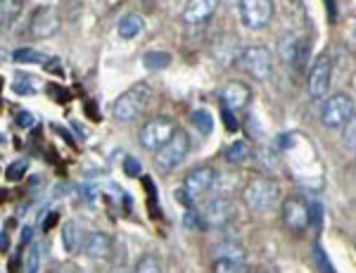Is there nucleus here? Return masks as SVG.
Returning <instances> with one entry per match:
<instances>
[{"mask_svg":"<svg viewBox=\"0 0 356 273\" xmlns=\"http://www.w3.org/2000/svg\"><path fill=\"white\" fill-rule=\"evenodd\" d=\"M152 100V86L145 81L136 83L129 90H124L112 105V117L117 122H134L136 117H140L145 112V107Z\"/></svg>","mask_w":356,"mask_h":273,"instance_id":"nucleus-1","label":"nucleus"},{"mask_svg":"<svg viewBox=\"0 0 356 273\" xmlns=\"http://www.w3.org/2000/svg\"><path fill=\"white\" fill-rule=\"evenodd\" d=\"M243 200L252 212H268L280 200V185L273 179H252L243 190Z\"/></svg>","mask_w":356,"mask_h":273,"instance_id":"nucleus-2","label":"nucleus"},{"mask_svg":"<svg viewBox=\"0 0 356 273\" xmlns=\"http://www.w3.org/2000/svg\"><path fill=\"white\" fill-rule=\"evenodd\" d=\"M188 150H191V138L186 131L176 129V133L154 152V164L164 172H171V169L181 167L183 159L188 157Z\"/></svg>","mask_w":356,"mask_h":273,"instance_id":"nucleus-3","label":"nucleus"},{"mask_svg":"<svg viewBox=\"0 0 356 273\" xmlns=\"http://www.w3.org/2000/svg\"><path fill=\"white\" fill-rule=\"evenodd\" d=\"M238 10H240V22L245 24V29L252 31L266 29L275 15L273 0H240Z\"/></svg>","mask_w":356,"mask_h":273,"instance_id":"nucleus-4","label":"nucleus"},{"mask_svg":"<svg viewBox=\"0 0 356 273\" xmlns=\"http://www.w3.org/2000/svg\"><path fill=\"white\" fill-rule=\"evenodd\" d=\"M354 119V98L347 93H335L328 95V100L323 102L321 110V122L328 129H340L344 124Z\"/></svg>","mask_w":356,"mask_h":273,"instance_id":"nucleus-5","label":"nucleus"},{"mask_svg":"<svg viewBox=\"0 0 356 273\" xmlns=\"http://www.w3.org/2000/svg\"><path fill=\"white\" fill-rule=\"evenodd\" d=\"M240 62H243L245 72L257 81H271L273 76V60L271 50L264 45H250L240 53Z\"/></svg>","mask_w":356,"mask_h":273,"instance_id":"nucleus-6","label":"nucleus"},{"mask_svg":"<svg viewBox=\"0 0 356 273\" xmlns=\"http://www.w3.org/2000/svg\"><path fill=\"white\" fill-rule=\"evenodd\" d=\"M176 122L174 119H169V117H154L150 119V122H145L143 124V129H140V145L145 147V150H150V152H157L159 147H162L166 140L171 138V135L176 133Z\"/></svg>","mask_w":356,"mask_h":273,"instance_id":"nucleus-7","label":"nucleus"},{"mask_svg":"<svg viewBox=\"0 0 356 273\" xmlns=\"http://www.w3.org/2000/svg\"><path fill=\"white\" fill-rule=\"evenodd\" d=\"M309 50H312V43L307 38L297 36L295 31H285L278 41V55L280 60L288 67H295V69H302L309 60Z\"/></svg>","mask_w":356,"mask_h":273,"instance_id":"nucleus-8","label":"nucleus"},{"mask_svg":"<svg viewBox=\"0 0 356 273\" xmlns=\"http://www.w3.org/2000/svg\"><path fill=\"white\" fill-rule=\"evenodd\" d=\"M330 81H332V62H330V55H318L316 62L309 69V78H307V90L314 100H323L328 95V88H330Z\"/></svg>","mask_w":356,"mask_h":273,"instance_id":"nucleus-9","label":"nucleus"},{"mask_svg":"<svg viewBox=\"0 0 356 273\" xmlns=\"http://www.w3.org/2000/svg\"><path fill=\"white\" fill-rule=\"evenodd\" d=\"M233 214H235V204L231 202V197H226V195L214 197V200H209L200 209V219H202V224H204V231L226 226L228 221L233 219Z\"/></svg>","mask_w":356,"mask_h":273,"instance_id":"nucleus-10","label":"nucleus"},{"mask_svg":"<svg viewBox=\"0 0 356 273\" xmlns=\"http://www.w3.org/2000/svg\"><path fill=\"white\" fill-rule=\"evenodd\" d=\"M216 181H219V174H216V169L197 167V169H193V172H188L186 181H183V185H181V190L195 202L197 197H202L204 192H209L211 188H214Z\"/></svg>","mask_w":356,"mask_h":273,"instance_id":"nucleus-11","label":"nucleus"},{"mask_svg":"<svg viewBox=\"0 0 356 273\" xmlns=\"http://www.w3.org/2000/svg\"><path fill=\"white\" fill-rule=\"evenodd\" d=\"M60 24H62V19H60L57 8H53V5H45V8L33 13L29 29H31L33 38H50L60 31Z\"/></svg>","mask_w":356,"mask_h":273,"instance_id":"nucleus-12","label":"nucleus"},{"mask_svg":"<svg viewBox=\"0 0 356 273\" xmlns=\"http://www.w3.org/2000/svg\"><path fill=\"white\" fill-rule=\"evenodd\" d=\"M283 224L292 233H304L309 229V202L304 197H288L283 202Z\"/></svg>","mask_w":356,"mask_h":273,"instance_id":"nucleus-13","label":"nucleus"},{"mask_svg":"<svg viewBox=\"0 0 356 273\" xmlns=\"http://www.w3.org/2000/svg\"><path fill=\"white\" fill-rule=\"evenodd\" d=\"M250 100H252V88L243 81H231L221 88V102L226 110L238 112V110H243V107H247Z\"/></svg>","mask_w":356,"mask_h":273,"instance_id":"nucleus-14","label":"nucleus"},{"mask_svg":"<svg viewBox=\"0 0 356 273\" xmlns=\"http://www.w3.org/2000/svg\"><path fill=\"white\" fill-rule=\"evenodd\" d=\"M83 252L90 259H107L112 254V238L102 231H93L83 238Z\"/></svg>","mask_w":356,"mask_h":273,"instance_id":"nucleus-15","label":"nucleus"},{"mask_svg":"<svg viewBox=\"0 0 356 273\" xmlns=\"http://www.w3.org/2000/svg\"><path fill=\"white\" fill-rule=\"evenodd\" d=\"M221 0H188L186 10H183V19L188 24H202L216 13Z\"/></svg>","mask_w":356,"mask_h":273,"instance_id":"nucleus-16","label":"nucleus"},{"mask_svg":"<svg viewBox=\"0 0 356 273\" xmlns=\"http://www.w3.org/2000/svg\"><path fill=\"white\" fill-rule=\"evenodd\" d=\"M62 247H65L67 254H76L79 247H81L83 242V235H81V229H79L76 221H67L65 226H62Z\"/></svg>","mask_w":356,"mask_h":273,"instance_id":"nucleus-17","label":"nucleus"},{"mask_svg":"<svg viewBox=\"0 0 356 273\" xmlns=\"http://www.w3.org/2000/svg\"><path fill=\"white\" fill-rule=\"evenodd\" d=\"M143 29H145V19H143L140 15H136V13L124 15L122 19H119V24H117L119 36L126 38V41H131V38L140 36Z\"/></svg>","mask_w":356,"mask_h":273,"instance_id":"nucleus-18","label":"nucleus"},{"mask_svg":"<svg viewBox=\"0 0 356 273\" xmlns=\"http://www.w3.org/2000/svg\"><path fill=\"white\" fill-rule=\"evenodd\" d=\"M254 155V150H252L250 143H245V140H235L233 145L226 147V152H223V157H226L228 164H233V167H240V164H247Z\"/></svg>","mask_w":356,"mask_h":273,"instance_id":"nucleus-19","label":"nucleus"},{"mask_svg":"<svg viewBox=\"0 0 356 273\" xmlns=\"http://www.w3.org/2000/svg\"><path fill=\"white\" fill-rule=\"evenodd\" d=\"M214 58L221 62V65H231V62L238 58V38L235 36H223L221 41L214 43Z\"/></svg>","mask_w":356,"mask_h":273,"instance_id":"nucleus-20","label":"nucleus"},{"mask_svg":"<svg viewBox=\"0 0 356 273\" xmlns=\"http://www.w3.org/2000/svg\"><path fill=\"white\" fill-rule=\"evenodd\" d=\"M22 8H24V0H0V29H8L22 15Z\"/></svg>","mask_w":356,"mask_h":273,"instance_id":"nucleus-21","label":"nucleus"},{"mask_svg":"<svg viewBox=\"0 0 356 273\" xmlns=\"http://www.w3.org/2000/svg\"><path fill=\"white\" fill-rule=\"evenodd\" d=\"M171 62H174V58L166 50H150V53L143 55V65H145L147 72H162Z\"/></svg>","mask_w":356,"mask_h":273,"instance_id":"nucleus-22","label":"nucleus"},{"mask_svg":"<svg viewBox=\"0 0 356 273\" xmlns=\"http://www.w3.org/2000/svg\"><path fill=\"white\" fill-rule=\"evenodd\" d=\"M214 259H228V261H245V249L235 242H221L214 247Z\"/></svg>","mask_w":356,"mask_h":273,"instance_id":"nucleus-23","label":"nucleus"},{"mask_svg":"<svg viewBox=\"0 0 356 273\" xmlns=\"http://www.w3.org/2000/svg\"><path fill=\"white\" fill-rule=\"evenodd\" d=\"M191 119H193L195 129H197L202 135H209L211 131H214V117H211L207 110H195Z\"/></svg>","mask_w":356,"mask_h":273,"instance_id":"nucleus-24","label":"nucleus"},{"mask_svg":"<svg viewBox=\"0 0 356 273\" xmlns=\"http://www.w3.org/2000/svg\"><path fill=\"white\" fill-rule=\"evenodd\" d=\"M15 62H26V65H45L48 62V58H45L43 53H38V50L33 48H19L13 53Z\"/></svg>","mask_w":356,"mask_h":273,"instance_id":"nucleus-25","label":"nucleus"},{"mask_svg":"<svg viewBox=\"0 0 356 273\" xmlns=\"http://www.w3.org/2000/svg\"><path fill=\"white\" fill-rule=\"evenodd\" d=\"M214 273H250L245 261H228V259H214Z\"/></svg>","mask_w":356,"mask_h":273,"instance_id":"nucleus-26","label":"nucleus"},{"mask_svg":"<svg viewBox=\"0 0 356 273\" xmlns=\"http://www.w3.org/2000/svg\"><path fill=\"white\" fill-rule=\"evenodd\" d=\"M134 273H164V269H162V261L154 257V254H145V257L138 261Z\"/></svg>","mask_w":356,"mask_h":273,"instance_id":"nucleus-27","label":"nucleus"},{"mask_svg":"<svg viewBox=\"0 0 356 273\" xmlns=\"http://www.w3.org/2000/svg\"><path fill=\"white\" fill-rule=\"evenodd\" d=\"M41 271V245L33 242L26 252V273H38Z\"/></svg>","mask_w":356,"mask_h":273,"instance_id":"nucleus-28","label":"nucleus"},{"mask_svg":"<svg viewBox=\"0 0 356 273\" xmlns=\"http://www.w3.org/2000/svg\"><path fill=\"white\" fill-rule=\"evenodd\" d=\"M26 169H29V159H17V162H13L8 169H5V179H8V181H22V179H24V174H26Z\"/></svg>","mask_w":356,"mask_h":273,"instance_id":"nucleus-29","label":"nucleus"},{"mask_svg":"<svg viewBox=\"0 0 356 273\" xmlns=\"http://www.w3.org/2000/svg\"><path fill=\"white\" fill-rule=\"evenodd\" d=\"M314 261H316V266H318L321 273H335V271H332V264L328 261V257H325L323 247H321L318 242L314 245Z\"/></svg>","mask_w":356,"mask_h":273,"instance_id":"nucleus-30","label":"nucleus"},{"mask_svg":"<svg viewBox=\"0 0 356 273\" xmlns=\"http://www.w3.org/2000/svg\"><path fill=\"white\" fill-rule=\"evenodd\" d=\"M183 224H186L188 231H204V224H202V219H200V212H193V209H188V212L183 214Z\"/></svg>","mask_w":356,"mask_h":273,"instance_id":"nucleus-31","label":"nucleus"},{"mask_svg":"<svg viewBox=\"0 0 356 273\" xmlns=\"http://www.w3.org/2000/svg\"><path fill=\"white\" fill-rule=\"evenodd\" d=\"M140 162H138L136 157H126L124 159V174L131 176V179H136V176H140Z\"/></svg>","mask_w":356,"mask_h":273,"instance_id":"nucleus-32","label":"nucleus"},{"mask_svg":"<svg viewBox=\"0 0 356 273\" xmlns=\"http://www.w3.org/2000/svg\"><path fill=\"white\" fill-rule=\"evenodd\" d=\"M221 117H223V124H226V129L231 131V133H235V131L240 129V122H238V117H235L233 110H226V107H223Z\"/></svg>","mask_w":356,"mask_h":273,"instance_id":"nucleus-33","label":"nucleus"},{"mask_svg":"<svg viewBox=\"0 0 356 273\" xmlns=\"http://www.w3.org/2000/svg\"><path fill=\"white\" fill-rule=\"evenodd\" d=\"M33 124H36V122H33V115H31V112H24V110L17 112V126H22V129H31Z\"/></svg>","mask_w":356,"mask_h":273,"instance_id":"nucleus-34","label":"nucleus"},{"mask_svg":"<svg viewBox=\"0 0 356 273\" xmlns=\"http://www.w3.org/2000/svg\"><path fill=\"white\" fill-rule=\"evenodd\" d=\"M344 126H347V131H344V145H347L349 150H354V129H356L354 119H349Z\"/></svg>","mask_w":356,"mask_h":273,"instance_id":"nucleus-35","label":"nucleus"},{"mask_svg":"<svg viewBox=\"0 0 356 273\" xmlns=\"http://www.w3.org/2000/svg\"><path fill=\"white\" fill-rule=\"evenodd\" d=\"M57 62H60V60H48V62H45V69H48V72H53V74H57V76H62V74H65V69H62V67L60 65H57Z\"/></svg>","mask_w":356,"mask_h":273,"instance_id":"nucleus-36","label":"nucleus"},{"mask_svg":"<svg viewBox=\"0 0 356 273\" xmlns=\"http://www.w3.org/2000/svg\"><path fill=\"white\" fill-rule=\"evenodd\" d=\"M325 10H328V15H330V22H335V19H337L335 0H325Z\"/></svg>","mask_w":356,"mask_h":273,"instance_id":"nucleus-37","label":"nucleus"},{"mask_svg":"<svg viewBox=\"0 0 356 273\" xmlns=\"http://www.w3.org/2000/svg\"><path fill=\"white\" fill-rule=\"evenodd\" d=\"M8 247H10V235H8V231H3L0 233V249L5 252Z\"/></svg>","mask_w":356,"mask_h":273,"instance_id":"nucleus-38","label":"nucleus"},{"mask_svg":"<svg viewBox=\"0 0 356 273\" xmlns=\"http://www.w3.org/2000/svg\"><path fill=\"white\" fill-rule=\"evenodd\" d=\"M29 242H31V229L26 226V229L22 231V245H29Z\"/></svg>","mask_w":356,"mask_h":273,"instance_id":"nucleus-39","label":"nucleus"},{"mask_svg":"<svg viewBox=\"0 0 356 273\" xmlns=\"http://www.w3.org/2000/svg\"><path fill=\"white\" fill-rule=\"evenodd\" d=\"M55 221H57V216H55V212H53V214H50V219H48V221H45L43 231H48V229H50V226H53V224H55Z\"/></svg>","mask_w":356,"mask_h":273,"instance_id":"nucleus-40","label":"nucleus"},{"mask_svg":"<svg viewBox=\"0 0 356 273\" xmlns=\"http://www.w3.org/2000/svg\"><path fill=\"white\" fill-rule=\"evenodd\" d=\"M114 273H134V271H129V269H124V266H122V269H117Z\"/></svg>","mask_w":356,"mask_h":273,"instance_id":"nucleus-41","label":"nucleus"},{"mask_svg":"<svg viewBox=\"0 0 356 273\" xmlns=\"http://www.w3.org/2000/svg\"><path fill=\"white\" fill-rule=\"evenodd\" d=\"M0 86H3V83H0Z\"/></svg>","mask_w":356,"mask_h":273,"instance_id":"nucleus-42","label":"nucleus"}]
</instances>
